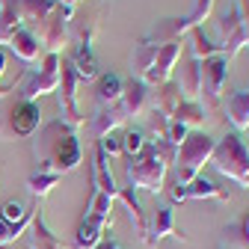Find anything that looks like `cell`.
Here are the masks:
<instances>
[{
    "label": "cell",
    "mask_w": 249,
    "mask_h": 249,
    "mask_svg": "<svg viewBox=\"0 0 249 249\" xmlns=\"http://www.w3.org/2000/svg\"><path fill=\"white\" fill-rule=\"evenodd\" d=\"M33 158L39 172H51V175H66L71 169L80 166V142H77V131H71L69 124H62L59 119L39 124V131L33 134Z\"/></svg>",
    "instance_id": "6da1fadb"
},
{
    "label": "cell",
    "mask_w": 249,
    "mask_h": 249,
    "mask_svg": "<svg viewBox=\"0 0 249 249\" xmlns=\"http://www.w3.org/2000/svg\"><path fill=\"white\" fill-rule=\"evenodd\" d=\"M169 160L158 151V145L148 142L137 158H128L124 163V178H128V187L137 193V190H145V193H163L166 190V175H169Z\"/></svg>",
    "instance_id": "7a4b0ae2"
},
{
    "label": "cell",
    "mask_w": 249,
    "mask_h": 249,
    "mask_svg": "<svg viewBox=\"0 0 249 249\" xmlns=\"http://www.w3.org/2000/svg\"><path fill=\"white\" fill-rule=\"evenodd\" d=\"M213 148H216V140L208 137L205 131H190L187 134V140L178 145V154H175V184L187 187L193 178H199L202 169L213 158Z\"/></svg>",
    "instance_id": "3957f363"
},
{
    "label": "cell",
    "mask_w": 249,
    "mask_h": 249,
    "mask_svg": "<svg viewBox=\"0 0 249 249\" xmlns=\"http://www.w3.org/2000/svg\"><path fill=\"white\" fill-rule=\"evenodd\" d=\"M211 163L223 178L237 184L240 190H249V151H246L240 134H226L220 142H216Z\"/></svg>",
    "instance_id": "277c9868"
},
{
    "label": "cell",
    "mask_w": 249,
    "mask_h": 249,
    "mask_svg": "<svg viewBox=\"0 0 249 249\" xmlns=\"http://www.w3.org/2000/svg\"><path fill=\"white\" fill-rule=\"evenodd\" d=\"M226 80H229V59L223 53H216V56L202 62V95H199V104L208 113H216V107H220L223 92H226Z\"/></svg>",
    "instance_id": "5b68a950"
},
{
    "label": "cell",
    "mask_w": 249,
    "mask_h": 249,
    "mask_svg": "<svg viewBox=\"0 0 249 249\" xmlns=\"http://www.w3.org/2000/svg\"><path fill=\"white\" fill-rule=\"evenodd\" d=\"M59 66H62L59 53H48L39 71H27L24 80L18 83L21 86V101H36L42 95L56 92V86H59Z\"/></svg>",
    "instance_id": "8992f818"
},
{
    "label": "cell",
    "mask_w": 249,
    "mask_h": 249,
    "mask_svg": "<svg viewBox=\"0 0 249 249\" xmlns=\"http://www.w3.org/2000/svg\"><path fill=\"white\" fill-rule=\"evenodd\" d=\"M77 86L80 80L74 77L71 66H69V59L59 66V86H56V101H59V122L62 124H69L71 131H77L80 124L86 122V116L80 113L77 107Z\"/></svg>",
    "instance_id": "52a82bcc"
},
{
    "label": "cell",
    "mask_w": 249,
    "mask_h": 249,
    "mask_svg": "<svg viewBox=\"0 0 249 249\" xmlns=\"http://www.w3.org/2000/svg\"><path fill=\"white\" fill-rule=\"evenodd\" d=\"M71 18H74V9H71V6H59V3H56V9L51 12V18H48L42 27L33 30L36 39H39V45H42L48 53H62L66 39H69V24H71Z\"/></svg>",
    "instance_id": "ba28073f"
},
{
    "label": "cell",
    "mask_w": 249,
    "mask_h": 249,
    "mask_svg": "<svg viewBox=\"0 0 249 249\" xmlns=\"http://www.w3.org/2000/svg\"><path fill=\"white\" fill-rule=\"evenodd\" d=\"M9 137H33L42 124V113H39V104L36 101H18L12 110H9Z\"/></svg>",
    "instance_id": "9c48e42d"
},
{
    "label": "cell",
    "mask_w": 249,
    "mask_h": 249,
    "mask_svg": "<svg viewBox=\"0 0 249 249\" xmlns=\"http://www.w3.org/2000/svg\"><path fill=\"white\" fill-rule=\"evenodd\" d=\"M175 71H178L175 86L181 92V101H199V95H202V62L193 56H184V59H178Z\"/></svg>",
    "instance_id": "30bf717a"
},
{
    "label": "cell",
    "mask_w": 249,
    "mask_h": 249,
    "mask_svg": "<svg viewBox=\"0 0 249 249\" xmlns=\"http://www.w3.org/2000/svg\"><path fill=\"white\" fill-rule=\"evenodd\" d=\"M181 51H184V42H175V45H163L160 53H158V62L151 66V71L142 77L145 86H160V83H169L172 74H175V66L181 59Z\"/></svg>",
    "instance_id": "8fae6325"
},
{
    "label": "cell",
    "mask_w": 249,
    "mask_h": 249,
    "mask_svg": "<svg viewBox=\"0 0 249 249\" xmlns=\"http://www.w3.org/2000/svg\"><path fill=\"white\" fill-rule=\"evenodd\" d=\"M190 30H193V24H190V18H187V15L184 18H166V21H158V24L148 30L145 42L148 45H158V48L175 45V42H184Z\"/></svg>",
    "instance_id": "7c38bea8"
},
{
    "label": "cell",
    "mask_w": 249,
    "mask_h": 249,
    "mask_svg": "<svg viewBox=\"0 0 249 249\" xmlns=\"http://www.w3.org/2000/svg\"><path fill=\"white\" fill-rule=\"evenodd\" d=\"M113 226V216H92V213H83V220L74 231V249H95L107 229Z\"/></svg>",
    "instance_id": "4fadbf2b"
},
{
    "label": "cell",
    "mask_w": 249,
    "mask_h": 249,
    "mask_svg": "<svg viewBox=\"0 0 249 249\" xmlns=\"http://www.w3.org/2000/svg\"><path fill=\"white\" fill-rule=\"evenodd\" d=\"M148 101H151V92L142 80L131 77L124 80V89H122V98H119V107L124 110V116L134 119V116H145L148 113Z\"/></svg>",
    "instance_id": "5bb4252c"
},
{
    "label": "cell",
    "mask_w": 249,
    "mask_h": 249,
    "mask_svg": "<svg viewBox=\"0 0 249 249\" xmlns=\"http://www.w3.org/2000/svg\"><path fill=\"white\" fill-rule=\"evenodd\" d=\"M213 27H216V39H213V45L220 48V53L226 51V45L234 39V36H240L243 30H240V9H237V3L234 0H229V6L216 15V21H213Z\"/></svg>",
    "instance_id": "9a60e30c"
},
{
    "label": "cell",
    "mask_w": 249,
    "mask_h": 249,
    "mask_svg": "<svg viewBox=\"0 0 249 249\" xmlns=\"http://www.w3.org/2000/svg\"><path fill=\"white\" fill-rule=\"evenodd\" d=\"M166 234H175V216H172V208L163 205L151 213V220H145V234H142V243L145 246H158Z\"/></svg>",
    "instance_id": "2e32d148"
},
{
    "label": "cell",
    "mask_w": 249,
    "mask_h": 249,
    "mask_svg": "<svg viewBox=\"0 0 249 249\" xmlns=\"http://www.w3.org/2000/svg\"><path fill=\"white\" fill-rule=\"evenodd\" d=\"M69 66H71V71H74L77 80H95L101 74L98 71V59H95V53H92L89 42H77V48H74V53L69 59Z\"/></svg>",
    "instance_id": "e0dca14e"
},
{
    "label": "cell",
    "mask_w": 249,
    "mask_h": 249,
    "mask_svg": "<svg viewBox=\"0 0 249 249\" xmlns=\"http://www.w3.org/2000/svg\"><path fill=\"white\" fill-rule=\"evenodd\" d=\"M124 122H128V116H124V110H122L119 104L98 107V113L92 116V134H95L98 140H104V137H110L113 131H119Z\"/></svg>",
    "instance_id": "ac0fdd59"
},
{
    "label": "cell",
    "mask_w": 249,
    "mask_h": 249,
    "mask_svg": "<svg viewBox=\"0 0 249 249\" xmlns=\"http://www.w3.org/2000/svg\"><path fill=\"white\" fill-rule=\"evenodd\" d=\"M226 119L231 122V128L237 134L249 131V89H240V92H231L226 107H223Z\"/></svg>",
    "instance_id": "d6986e66"
},
{
    "label": "cell",
    "mask_w": 249,
    "mask_h": 249,
    "mask_svg": "<svg viewBox=\"0 0 249 249\" xmlns=\"http://www.w3.org/2000/svg\"><path fill=\"white\" fill-rule=\"evenodd\" d=\"M9 51L15 53V59H18V62H36V59H39L42 45H39L36 33H33L30 27H18V30H15V36L9 39Z\"/></svg>",
    "instance_id": "ffe728a7"
},
{
    "label": "cell",
    "mask_w": 249,
    "mask_h": 249,
    "mask_svg": "<svg viewBox=\"0 0 249 249\" xmlns=\"http://www.w3.org/2000/svg\"><path fill=\"white\" fill-rule=\"evenodd\" d=\"M27 243H30V249H66V243H62V240L48 229V223H45V216H42L39 208H36V213H33V223H30Z\"/></svg>",
    "instance_id": "44dd1931"
},
{
    "label": "cell",
    "mask_w": 249,
    "mask_h": 249,
    "mask_svg": "<svg viewBox=\"0 0 249 249\" xmlns=\"http://www.w3.org/2000/svg\"><path fill=\"white\" fill-rule=\"evenodd\" d=\"M181 104V92L175 86V80L169 83H160V86H154V98H151V113H160L163 119H172L175 110Z\"/></svg>",
    "instance_id": "7402d4cb"
},
{
    "label": "cell",
    "mask_w": 249,
    "mask_h": 249,
    "mask_svg": "<svg viewBox=\"0 0 249 249\" xmlns=\"http://www.w3.org/2000/svg\"><path fill=\"white\" fill-rule=\"evenodd\" d=\"M56 9V0H18V12H21V24L27 27H42L48 18H51V12Z\"/></svg>",
    "instance_id": "603a6c76"
},
{
    "label": "cell",
    "mask_w": 249,
    "mask_h": 249,
    "mask_svg": "<svg viewBox=\"0 0 249 249\" xmlns=\"http://www.w3.org/2000/svg\"><path fill=\"white\" fill-rule=\"evenodd\" d=\"M95 98H98V107H110V104H119L122 98V89H124V80L119 74H98L95 77Z\"/></svg>",
    "instance_id": "cb8c5ba5"
},
{
    "label": "cell",
    "mask_w": 249,
    "mask_h": 249,
    "mask_svg": "<svg viewBox=\"0 0 249 249\" xmlns=\"http://www.w3.org/2000/svg\"><path fill=\"white\" fill-rule=\"evenodd\" d=\"M158 53H160V48H158V45H148L145 39H140V42L134 45L131 71H134V77H137V80H142V77L151 71V66L158 62Z\"/></svg>",
    "instance_id": "d4e9b609"
},
{
    "label": "cell",
    "mask_w": 249,
    "mask_h": 249,
    "mask_svg": "<svg viewBox=\"0 0 249 249\" xmlns=\"http://www.w3.org/2000/svg\"><path fill=\"white\" fill-rule=\"evenodd\" d=\"M208 116H211V113H208L199 101H181L172 119L181 122L187 131H199V128H205V124H208Z\"/></svg>",
    "instance_id": "484cf974"
},
{
    "label": "cell",
    "mask_w": 249,
    "mask_h": 249,
    "mask_svg": "<svg viewBox=\"0 0 249 249\" xmlns=\"http://www.w3.org/2000/svg\"><path fill=\"white\" fill-rule=\"evenodd\" d=\"M92 184H95L98 193H107L110 199H116V193H119V187L113 181V172L107 166V158L101 151H95V158H92Z\"/></svg>",
    "instance_id": "4316f807"
},
{
    "label": "cell",
    "mask_w": 249,
    "mask_h": 249,
    "mask_svg": "<svg viewBox=\"0 0 249 249\" xmlns=\"http://www.w3.org/2000/svg\"><path fill=\"white\" fill-rule=\"evenodd\" d=\"M18 27H24L21 12H18V0H3V9H0V48L9 45Z\"/></svg>",
    "instance_id": "83f0119b"
},
{
    "label": "cell",
    "mask_w": 249,
    "mask_h": 249,
    "mask_svg": "<svg viewBox=\"0 0 249 249\" xmlns=\"http://www.w3.org/2000/svg\"><path fill=\"white\" fill-rule=\"evenodd\" d=\"M187 39H190V45H187V48H190V53H187V56H193V59H199V62H205V59H211V56L220 53V48L213 45V39L205 36L202 27H193L190 33H187Z\"/></svg>",
    "instance_id": "f1b7e54d"
},
{
    "label": "cell",
    "mask_w": 249,
    "mask_h": 249,
    "mask_svg": "<svg viewBox=\"0 0 249 249\" xmlns=\"http://www.w3.org/2000/svg\"><path fill=\"white\" fill-rule=\"evenodd\" d=\"M187 199H220V202H229V193L223 187H216L213 181H208L205 175L193 178L187 184Z\"/></svg>",
    "instance_id": "f546056e"
},
{
    "label": "cell",
    "mask_w": 249,
    "mask_h": 249,
    "mask_svg": "<svg viewBox=\"0 0 249 249\" xmlns=\"http://www.w3.org/2000/svg\"><path fill=\"white\" fill-rule=\"evenodd\" d=\"M116 199H119L124 208H128L131 223L137 226V231H140V237H142V234H145V213H142V208H140V199H137V193L131 190V187H119Z\"/></svg>",
    "instance_id": "4dcf8cb0"
},
{
    "label": "cell",
    "mask_w": 249,
    "mask_h": 249,
    "mask_svg": "<svg viewBox=\"0 0 249 249\" xmlns=\"http://www.w3.org/2000/svg\"><path fill=\"white\" fill-rule=\"evenodd\" d=\"M33 213H36V208H30L27 220H21V223H6L3 216H0V246H12V243L30 229V223H33Z\"/></svg>",
    "instance_id": "1f68e13d"
},
{
    "label": "cell",
    "mask_w": 249,
    "mask_h": 249,
    "mask_svg": "<svg viewBox=\"0 0 249 249\" xmlns=\"http://www.w3.org/2000/svg\"><path fill=\"white\" fill-rule=\"evenodd\" d=\"M56 181H59V175H51V172H33L27 178V190L33 193L36 199H45L53 187H56Z\"/></svg>",
    "instance_id": "d6a6232c"
},
{
    "label": "cell",
    "mask_w": 249,
    "mask_h": 249,
    "mask_svg": "<svg viewBox=\"0 0 249 249\" xmlns=\"http://www.w3.org/2000/svg\"><path fill=\"white\" fill-rule=\"evenodd\" d=\"M220 249H249V240H246L240 223H231V226L223 229V234H220Z\"/></svg>",
    "instance_id": "836d02e7"
},
{
    "label": "cell",
    "mask_w": 249,
    "mask_h": 249,
    "mask_svg": "<svg viewBox=\"0 0 249 249\" xmlns=\"http://www.w3.org/2000/svg\"><path fill=\"white\" fill-rule=\"evenodd\" d=\"M113 202L116 199H110L107 193H92V199H89V205H86V213H92V216H113Z\"/></svg>",
    "instance_id": "e575fe53"
},
{
    "label": "cell",
    "mask_w": 249,
    "mask_h": 249,
    "mask_svg": "<svg viewBox=\"0 0 249 249\" xmlns=\"http://www.w3.org/2000/svg\"><path fill=\"white\" fill-rule=\"evenodd\" d=\"M213 6H216V0H193V9H190V24L193 27H202L211 15H213Z\"/></svg>",
    "instance_id": "d590c367"
},
{
    "label": "cell",
    "mask_w": 249,
    "mask_h": 249,
    "mask_svg": "<svg viewBox=\"0 0 249 249\" xmlns=\"http://www.w3.org/2000/svg\"><path fill=\"white\" fill-rule=\"evenodd\" d=\"M145 145H148V140H145L142 131H128V134L122 137V148H124V154H128V158H137Z\"/></svg>",
    "instance_id": "8d00e7d4"
},
{
    "label": "cell",
    "mask_w": 249,
    "mask_h": 249,
    "mask_svg": "<svg viewBox=\"0 0 249 249\" xmlns=\"http://www.w3.org/2000/svg\"><path fill=\"white\" fill-rule=\"evenodd\" d=\"M27 213H30V208H24V205L15 202V199L0 208V216H3L6 223H21V220H27Z\"/></svg>",
    "instance_id": "74e56055"
},
{
    "label": "cell",
    "mask_w": 249,
    "mask_h": 249,
    "mask_svg": "<svg viewBox=\"0 0 249 249\" xmlns=\"http://www.w3.org/2000/svg\"><path fill=\"white\" fill-rule=\"evenodd\" d=\"M6 71H9V53L0 48V98H6L9 92L18 86V83H12V80H6Z\"/></svg>",
    "instance_id": "f35d334b"
},
{
    "label": "cell",
    "mask_w": 249,
    "mask_h": 249,
    "mask_svg": "<svg viewBox=\"0 0 249 249\" xmlns=\"http://www.w3.org/2000/svg\"><path fill=\"white\" fill-rule=\"evenodd\" d=\"M187 134H190V131H187L184 124H181V122L169 119V124H166V137H163V140H166L169 145H175V148H178V145H181V142L187 140Z\"/></svg>",
    "instance_id": "ab89813d"
},
{
    "label": "cell",
    "mask_w": 249,
    "mask_h": 249,
    "mask_svg": "<svg viewBox=\"0 0 249 249\" xmlns=\"http://www.w3.org/2000/svg\"><path fill=\"white\" fill-rule=\"evenodd\" d=\"M98 151L104 154V158H122L124 154V148H122V140L119 137H104V140H98Z\"/></svg>",
    "instance_id": "60d3db41"
},
{
    "label": "cell",
    "mask_w": 249,
    "mask_h": 249,
    "mask_svg": "<svg viewBox=\"0 0 249 249\" xmlns=\"http://www.w3.org/2000/svg\"><path fill=\"white\" fill-rule=\"evenodd\" d=\"M237 9H240V30H243V39H246V48H249V0H234Z\"/></svg>",
    "instance_id": "b9f144b4"
},
{
    "label": "cell",
    "mask_w": 249,
    "mask_h": 249,
    "mask_svg": "<svg viewBox=\"0 0 249 249\" xmlns=\"http://www.w3.org/2000/svg\"><path fill=\"white\" fill-rule=\"evenodd\" d=\"M172 202H175V205H178V202H187V187L172 184Z\"/></svg>",
    "instance_id": "7bdbcfd3"
},
{
    "label": "cell",
    "mask_w": 249,
    "mask_h": 249,
    "mask_svg": "<svg viewBox=\"0 0 249 249\" xmlns=\"http://www.w3.org/2000/svg\"><path fill=\"white\" fill-rule=\"evenodd\" d=\"M95 249H122V246H119L116 240H101V243H98Z\"/></svg>",
    "instance_id": "ee69618b"
},
{
    "label": "cell",
    "mask_w": 249,
    "mask_h": 249,
    "mask_svg": "<svg viewBox=\"0 0 249 249\" xmlns=\"http://www.w3.org/2000/svg\"><path fill=\"white\" fill-rule=\"evenodd\" d=\"M240 229H243V234H246V240H249V213L240 220Z\"/></svg>",
    "instance_id": "f6af8a7d"
},
{
    "label": "cell",
    "mask_w": 249,
    "mask_h": 249,
    "mask_svg": "<svg viewBox=\"0 0 249 249\" xmlns=\"http://www.w3.org/2000/svg\"><path fill=\"white\" fill-rule=\"evenodd\" d=\"M56 3H59V6H71V9H74V3H77V0H56Z\"/></svg>",
    "instance_id": "bcb514c9"
}]
</instances>
